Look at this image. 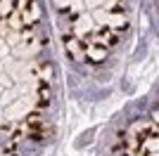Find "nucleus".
Wrapping results in <instances>:
<instances>
[{
    "label": "nucleus",
    "mask_w": 159,
    "mask_h": 156,
    "mask_svg": "<svg viewBox=\"0 0 159 156\" xmlns=\"http://www.w3.org/2000/svg\"><path fill=\"white\" fill-rule=\"evenodd\" d=\"M64 45H66V50L71 52V57H76V59H81L86 54V45H81L79 38H76L74 33H66L64 36Z\"/></svg>",
    "instance_id": "obj_1"
},
{
    "label": "nucleus",
    "mask_w": 159,
    "mask_h": 156,
    "mask_svg": "<svg viewBox=\"0 0 159 156\" xmlns=\"http://www.w3.org/2000/svg\"><path fill=\"white\" fill-rule=\"evenodd\" d=\"M14 10H17V7L12 5V2H10V0H2V17H10V12H14Z\"/></svg>",
    "instance_id": "obj_5"
},
{
    "label": "nucleus",
    "mask_w": 159,
    "mask_h": 156,
    "mask_svg": "<svg viewBox=\"0 0 159 156\" xmlns=\"http://www.w3.org/2000/svg\"><path fill=\"white\" fill-rule=\"evenodd\" d=\"M38 123H43V116H40V109H36L26 116V125H38Z\"/></svg>",
    "instance_id": "obj_3"
},
{
    "label": "nucleus",
    "mask_w": 159,
    "mask_h": 156,
    "mask_svg": "<svg viewBox=\"0 0 159 156\" xmlns=\"http://www.w3.org/2000/svg\"><path fill=\"white\" fill-rule=\"evenodd\" d=\"M86 54H88V59H90L93 64H100V62L107 59V47L105 45H95V43H88L86 45Z\"/></svg>",
    "instance_id": "obj_2"
},
{
    "label": "nucleus",
    "mask_w": 159,
    "mask_h": 156,
    "mask_svg": "<svg viewBox=\"0 0 159 156\" xmlns=\"http://www.w3.org/2000/svg\"><path fill=\"white\" fill-rule=\"evenodd\" d=\"M152 121H154V123H159V109L152 111Z\"/></svg>",
    "instance_id": "obj_6"
},
{
    "label": "nucleus",
    "mask_w": 159,
    "mask_h": 156,
    "mask_svg": "<svg viewBox=\"0 0 159 156\" xmlns=\"http://www.w3.org/2000/svg\"><path fill=\"white\" fill-rule=\"evenodd\" d=\"M50 76H52V64H40V80H45V83H50Z\"/></svg>",
    "instance_id": "obj_4"
}]
</instances>
